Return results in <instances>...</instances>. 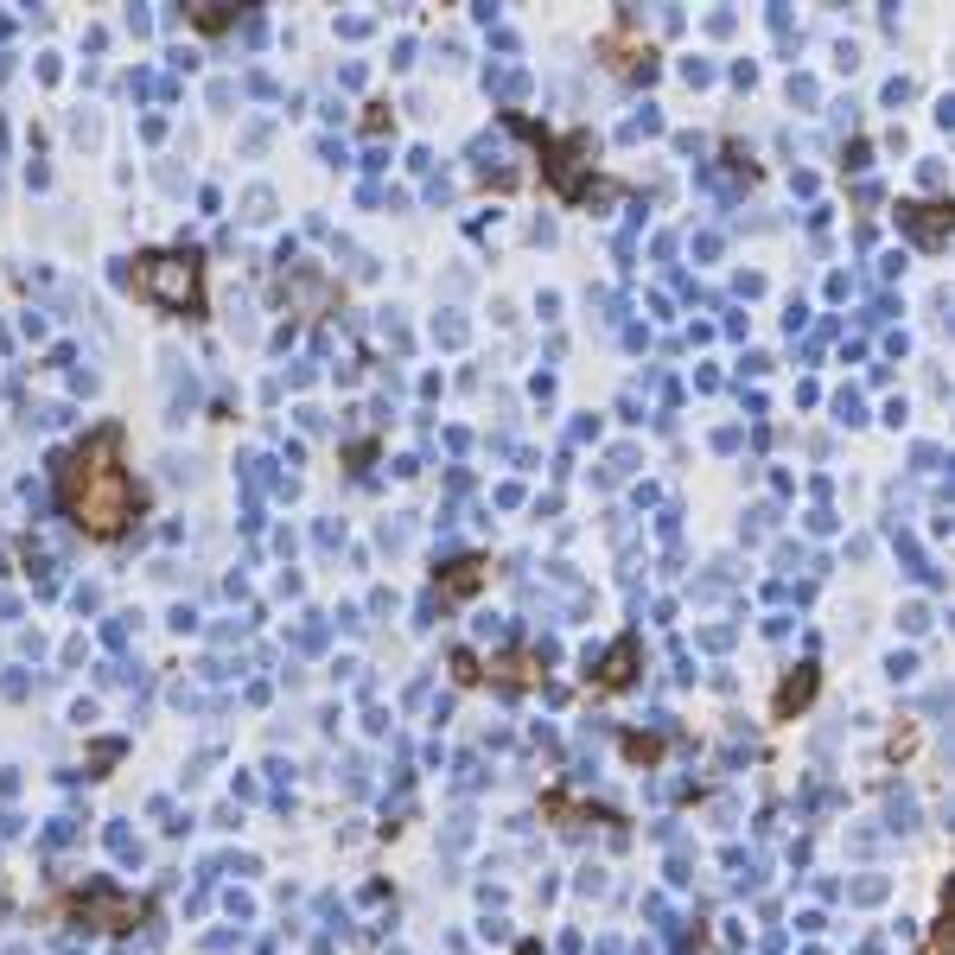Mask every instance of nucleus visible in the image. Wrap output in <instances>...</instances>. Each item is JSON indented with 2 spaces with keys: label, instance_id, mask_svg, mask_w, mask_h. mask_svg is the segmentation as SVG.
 <instances>
[{
  "label": "nucleus",
  "instance_id": "1",
  "mask_svg": "<svg viewBox=\"0 0 955 955\" xmlns=\"http://www.w3.org/2000/svg\"><path fill=\"white\" fill-rule=\"evenodd\" d=\"M141 287L166 312H185L191 300H198V268H191V255H153V262L141 268Z\"/></svg>",
  "mask_w": 955,
  "mask_h": 955
}]
</instances>
